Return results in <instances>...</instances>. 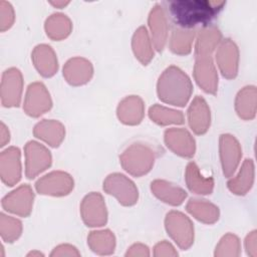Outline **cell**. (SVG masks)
<instances>
[{"label": "cell", "instance_id": "obj_1", "mask_svg": "<svg viewBox=\"0 0 257 257\" xmlns=\"http://www.w3.org/2000/svg\"><path fill=\"white\" fill-rule=\"evenodd\" d=\"M226 4L224 1L181 0L169 4V11L176 25L183 29H192L197 25L206 26Z\"/></svg>", "mask_w": 257, "mask_h": 257}, {"label": "cell", "instance_id": "obj_2", "mask_svg": "<svg viewBox=\"0 0 257 257\" xmlns=\"http://www.w3.org/2000/svg\"><path fill=\"white\" fill-rule=\"evenodd\" d=\"M193 92L189 76L179 67L171 65L160 75L157 83L159 98L168 104L185 106Z\"/></svg>", "mask_w": 257, "mask_h": 257}, {"label": "cell", "instance_id": "obj_3", "mask_svg": "<svg viewBox=\"0 0 257 257\" xmlns=\"http://www.w3.org/2000/svg\"><path fill=\"white\" fill-rule=\"evenodd\" d=\"M156 160L155 150L145 143H134L127 147L119 157L121 167L134 177L148 174Z\"/></svg>", "mask_w": 257, "mask_h": 257}, {"label": "cell", "instance_id": "obj_4", "mask_svg": "<svg viewBox=\"0 0 257 257\" xmlns=\"http://www.w3.org/2000/svg\"><path fill=\"white\" fill-rule=\"evenodd\" d=\"M165 228L168 235L181 249L187 250L194 243V225L182 212H169L165 218Z\"/></svg>", "mask_w": 257, "mask_h": 257}, {"label": "cell", "instance_id": "obj_5", "mask_svg": "<svg viewBox=\"0 0 257 257\" xmlns=\"http://www.w3.org/2000/svg\"><path fill=\"white\" fill-rule=\"evenodd\" d=\"M102 187L105 193L113 196L122 206H133L138 202L139 190L135 183L123 174L108 175Z\"/></svg>", "mask_w": 257, "mask_h": 257}, {"label": "cell", "instance_id": "obj_6", "mask_svg": "<svg viewBox=\"0 0 257 257\" xmlns=\"http://www.w3.org/2000/svg\"><path fill=\"white\" fill-rule=\"evenodd\" d=\"M25 175L28 179H34L51 166L52 158L49 150L36 141H30L25 145Z\"/></svg>", "mask_w": 257, "mask_h": 257}, {"label": "cell", "instance_id": "obj_7", "mask_svg": "<svg viewBox=\"0 0 257 257\" xmlns=\"http://www.w3.org/2000/svg\"><path fill=\"white\" fill-rule=\"evenodd\" d=\"M74 187L72 177L62 171H53L41 177L35 183L38 194L54 197L68 195Z\"/></svg>", "mask_w": 257, "mask_h": 257}, {"label": "cell", "instance_id": "obj_8", "mask_svg": "<svg viewBox=\"0 0 257 257\" xmlns=\"http://www.w3.org/2000/svg\"><path fill=\"white\" fill-rule=\"evenodd\" d=\"M80 215L87 227H101L107 222V211L102 196L97 192L87 194L80 204Z\"/></svg>", "mask_w": 257, "mask_h": 257}, {"label": "cell", "instance_id": "obj_9", "mask_svg": "<svg viewBox=\"0 0 257 257\" xmlns=\"http://www.w3.org/2000/svg\"><path fill=\"white\" fill-rule=\"evenodd\" d=\"M34 193L32 188L23 184L15 190L7 194L1 202L4 210L20 217H27L30 215L33 207Z\"/></svg>", "mask_w": 257, "mask_h": 257}, {"label": "cell", "instance_id": "obj_10", "mask_svg": "<svg viewBox=\"0 0 257 257\" xmlns=\"http://www.w3.org/2000/svg\"><path fill=\"white\" fill-rule=\"evenodd\" d=\"M51 106L52 100L46 86L42 82L29 84L24 97V111L32 117H38L48 111Z\"/></svg>", "mask_w": 257, "mask_h": 257}, {"label": "cell", "instance_id": "obj_11", "mask_svg": "<svg viewBox=\"0 0 257 257\" xmlns=\"http://www.w3.org/2000/svg\"><path fill=\"white\" fill-rule=\"evenodd\" d=\"M23 91V77L18 68L11 67L3 72L1 80V102L6 107L18 106Z\"/></svg>", "mask_w": 257, "mask_h": 257}, {"label": "cell", "instance_id": "obj_12", "mask_svg": "<svg viewBox=\"0 0 257 257\" xmlns=\"http://www.w3.org/2000/svg\"><path fill=\"white\" fill-rule=\"evenodd\" d=\"M219 153L223 174L226 178H230L240 164L241 146L234 136L224 134L219 139Z\"/></svg>", "mask_w": 257, "mask_h": 257}, {"label": "cell", "instance_id": "obj_13", "mask_svg": "<svg viewBox=\"0 0 257 257\" xmlns=\"http://www.w3.org/2000/svg\"><path fill=\"white\" fill-rule=\"evenodd\" d=\"M216 61L224 77L227 79L236 77L239 67V49L232 39L226 38L220 42L216 52Z\"/></svg>", "mask_w": 257, "mask_h": 257}, {"label": "cell", "instance_id": "obj_14", "mask_svg": "<svg viewBox=\"0 0 257 257\" xmlns=\"http://www.w3.org/2000/svg\"><path fill=\"white\" fill-rule=\"evenodd\" d=\"M166 146L176 155L192 158L196 151V142L190 132L183 127H171L165 131Z\"/></svg>", "mask_w": 257, "mask_h": 257}, {"label": "cell", "instance_id": "obj_15", "mask_svg": "<svg viewBox=\"0 0 257 257\" xmlns=\"http://www.w3.org/2000/svg\"><path fill=\"white\" fill-rule=\"evenodd\" d=\"M194 78L207 93L215 94L218 90V73L211 55L196 56Z\"/></svg>", "mask_w": 257, "mask_h": 257}, {"label": "cell", "instance_id": "obj_16", "mask_svg": "<svg viewBox=\"0 0 257 257\" xmlns=\"http://www.w3.org/2000/svg\"><path fill=\"white\" fill-rule=\"evenodd\" d=\"M21 153L16 147H9L0 155V176L6 186H14L21 179Z\"/></svg>", "mask_w": 257, "mask_h": 257}, {"label": "cell", "instance_id": "obj_17", "mask_svg": "<svg viewBox=\"0 0 257 257\" xmlns=\"http://www.w3.org/2000/svg\"><path fill=\"white\" fill-rule=\"evenodd\" d=\"M148 22L152 35V43L156 50L161 52L165 48L169 34L168 18L161 5L157 4L153 7L149 15Z\"/></svg>", "mask_w": 257, "mask_h": 257}, {"label": "cell", "instance_id": "obj_18", "mask_svg": "<svg viewBox=\"0 0 257 257\" xmlns=\"http://www.w3.org/2000/svg\"><path fill=\"white\" fill-rule=\"evenodd\" d=\"M187 116L189 125L196 135H204L208 132L211 124V112L208 103L202 96L197 95L192 100Z\"/></svg>", "mask_w": 257, "mask_h": 257}, {"label": "cell", "instance_id": "obj_19", "mask_svg": "<svg viewBox=\"0 0 257 257\" xmlns=\"http://www.w3.org/2000/svg\"><path fill=\"white\" fill-rule=\"evenodd\" d=\"M62 71L69 84L78 86L90 80L93 75V66L89 60L83 57H73L66 61Z\"/></svg>", "mask_w": 257, "mask_h": 257}, {"label": "cell", "instance_id": "obj_20", "mask_svg": "<svg viewBox=\"0 0 257 257\" xmlns=\"http://www.w3.org/2000/svg\"><path fill=\"white\" fill-rule=\"evenodd\" d=\"M32 62L44 77L53 76L58 69V61L54 50L47 44H39L34 47L31 53Z\"/></svg>", "mask_w": 257, "mask_h": 257}, {"label": "cell", "instance_id": "obj_21", "mask_svg": "<svg viewBox=\"0 0 257 257\" xmlns=\"http://www.w3.org/2000/svg\"><path fill=\"white\" fill-rule=\"evenodd\" d=\"M116 114L119 121L124 124H139L145 115V103L138 95L126 96L118 103Z\"/></svg>", "mask_w": 257, "mask_h": 257}, {"label": "cell", "instance_id": "obj_22", "mask_svg": "<svg viewBox=\"0 0 257 257\" xmlns=\"http://www.w3.org/2000/svg\"><path fill=\"white\" fill-rule=\"evenodd\" d=\"M33 135L53 148H57L65 137L64 125L55 119H43L33 128Z\"/></svg>", "mask_w": 257, "mask_h": 257}, {"label": "cell", "instance_id": "obj_23", "mask_svg": "<svg viewBox=\"0 0 257 257\" xmlns=\"http://www.w3.org/2000/svg\"><path fill=\"white\" fill-rule=\"evenodd\" d=\"M151 190L160 201L172 206L181 205L188 196L184 189L165 180L153 181Z\"/></svg>", "mask_w": 257, "mask_h": 257}, {"label": "cell", "instance_id": "obj_24", "mask_svg": "<svg viewBox=\"0 0 257 257\" xmlns=\"http://www.w3.org/2000/svg\"><path fill=\"white\" fill-rule=\"evenodd\" d=\"M254 163L251 159H246L243 162L239 173L228 181L227 187L233 194L243 196L247 194L252 188L254 183Z\"/></svg>", "mask_w": 257, "mask_h": 257}, {"label": "cell", "instance_id": "obj_25", "mask_svg": "<svg viewBox=\"0 0 257 257\" xmlns=\"http://www.w3.org/2000/svg\"><path fill=\"white\" fill-rule=\"evenodd\" d=\"M185 180L188 189L198 195H210L214 188V180L205 177L200 172L199 167L194 162H190L186 167Z\"/></svg>", "mask_w": 257, "mask_h": 257}, {"label": "cell", "instance_id": "obj_26", "mask_svg": "<svg viewBox=\"0 0 257 257\" xmlns=\"http://www.w3.org/2000/svg\"><path fill=\"white\" fill-rule=\"evenodd\" d=\"M257 89L254 85L243 87L236 95L235 109L240 118L251 120L256 115Z\"/></svg>", "mask_w": 257, "mask_h": 257}, {"label": "cell", "instance_id": "obj_27", "mask_svg": "<svg viewBox=\"0 0 257 257\" xmlns=\"http://www.w3.org/2000/svg\"><path fill=\"white\" fill-rule=\"evenodd\" d=\"M222 34L220 30L213 25H206L199 30L196 39V56L212 55V52L220 44Z\"/></svg>", "mask_w": 257, "mask_h": 257}, {"label": "cell", "instance_id": "obj_28", "mask_svg": "<svg viewBox=\"0 0 257 257\" xmlns=\"http://www.w3.org/2000/svg\"><path fill=\"white\" fill-rule=\"evenodd\" d=\"M186 210L195 219L205 224H214L220 216L219 208L216 205L202 199H191L188 201Z\"/></svg>", "mask_w": 257, "mask_h": 257}, {"label": "cell", "instance_id": "obj_29", "mask_svg": "<svg viewBox=\"0 0 257 257\" xmlns=\"http://www.w3.org/2000/svg\"><path fill=\"white\" fill-rule=\"evenodd\" d=\"M132 47L134 54L138 60L147 65L154 57V49L152 39L145 26L139 27L134 33L132 40Z\"/></svg>", "mask_w": 257, "mask_h": 257}, {"label": "cell", "instance_id": "obj_30", "mask_svg": "<svg viewBox=\"0 0 257 257\" xmlns=\"http://www.w3.org/2000/svg\"><path fill=\"white\" fill-rule=\"evenodd\" d=\"M46 35L52 40L65 39L72 30L70 19L62 13H54L50 15L44 24Z\"/></svg>", "mask_w": 257, "mask_h": 257}, {"label": "cell", "instance_id": "obj_31", "mask_svg": "<svg viewBox=\"0 0 257 257\" xmlns=\"http://www.w3.org/2000/svg\"><path fill=\"white\" fill-rule=\"evenodd\" d=\"M89 248L98 255H109L115 248V237L109 230L92 231L87 236Z\"/></svg>", "mask_w": 257, "mask_h": 257}, {"label": "cell", "instance_id": "obj_32", "mask_svg": "<svg viewBox=\"0 0 257 257\" xmlns=\"http://www.w3.org/2000/svg\"><path fill=\"white\" fill-rule=\"evenodd\" d=\"M196 37L194 29L176 28L170 37V49L178 55H187L192 50V45Z\"/></svg>", "mask_w": 257, "mask_h": 257}, {"label": "cell", "instance_id": "obj_33", "mask_svg": "<svg viewBox=\"0 0 257 257\" xmlns=\"http://www.w3.org/2000/svg\"><path fill=\"white\" fill-rule=\"evenodd\" d=\"M149 116L152 121L160 125L182 124L185 121V116L182 111L166 107L161 104H155L149 109Z\"/></svg>", "mask_w": 257, "mask_h": 257}, {"label": "cell", "instance_id": "obj_34", "mask_svg": "<svg viewBox=\"0 0 257 257\" xmlns=\"http://www.w3.org/2000/svg\"><path fill=\"white\" fill-rule=\"evenodd\" d=\"M22 233V223L20 220L1 213L0 215V234L3 241L12 243L16 241Z\"/></svg>", "mask_w": 257, "mask_h": 257}, {"label": "cell", "instance_id": "obj_35", "mask_svg": "<svg viewBox=\"0 0 257 257\" xmlns=\"http://www.w3.org/2000/svg\"><path fill=\"white\" fill-rule=\"evenodd\" d=\"M241 253V245L239 238L232 234L228 233L224 235L218 245L216 246L215 256L223 257V256H230V257H237Z\"/></svg>", "mask_w": 257, "mask_h": 257}, {"label": "cell", "instance_id": "obj_36", "mask_svg": "<svg viewBox=\"0 0 257 257\" xmlns=\"http://www.w3.org/2000/svg\"><path fill=\"white\" fill-rule=\"evenodd\" d=\"M15 20L14 9L7 1H0V30L2 32L9 29Z\"/></svg>", "mask_w": 257, "mask_h": 257}, {"label": "cell", "instance_id": "obj_37", "mask_svg": "<svg viewBox=\"0 0 257 257\" xmlns=\"http://www.w3.org/2000/svg\"><path fill=\"white\" fill-rule=\"evenodd\" d=\"M154 256H178V252L175 250L174 246L171 243L167 241H162L154 247Z\"/></svg>", "mask_w": 257, "mask_h": 257}, {"label": "cell", "instance_id": "obj_38", "mask_svg": "<svg viewBox=\"0 0 257 257\" xmlns=\"http://www.w3.org/2000/svg\"><path fill=\"white\" fill-rule=\"evenodd\" d=\"M80 253L78 250L70 245V244H61L56 246L53 251L51 252L50 256L52 257H58V256H79Z\"/></svg>", "mask_w": 257, "mask_h": 257}, {"label": "cell", "instance_id": "obj_39", "mask_svg": "<svg viewBox=\"0 0 257 257\" xmlns=\"http://www.w3.org/2000/svg\"><path fill=\"white\" fill-rule=\"evenodd\" d=\"M256 240H257V236H256L255 230L250 232L245 239V249H246L247 254L251 257L257 256V241Z\"/></svg>", "mask_w": 257, "mask_h": 257}, {"label": "cell", "instance_id": "obj_40", "mask_svg": "<svg viewBox=\"0 0 257 257\" xmlns=\"http://www.w3.org/2000/svg\"><path fill=\"white\" fill-rule=\"evenodd\" d=\"M149 255H150L149 247L141 243L134 244L128 248L127 252L125 253V256H149Z\"/></svg>", "mask_w": 257, "mask_h": 257}, {"label": "cell", "instance_id": "obj_41", "mask_svg": "<svg viewBox=\"0 0 257 257\" xmlns=\"http://www.w3.org/2000/svg\"><path fill=\"white\" fill-rule=\"evenodd\" d=\"M0 142H1V147H4L9 141H10V134L7 128V126L4 124V122H1V131H0Z\"/></svg>", "mask_w": 257, "mask_h": 257}, {"label": "cell", "instance_id": "obj_42", "mask_svg": "<svg viewBox=\"0 0 257 257\" xmlns=\"http://www.w3.org/2000/svg\"><path fill=\"white\" fill-rule=\"evenodd\" d=\"M50 4L56 8L61 9V8L65 7L67 4H69V2L68 1H56V2H50Z\"/></svg>", "mask_w": 257, "mask_h": 257}, {"label": "cell", "instance_id": "obj_43", "mask_svg": "<svg viewBox=\"0 0 257 257\" xmlns=\"http://www.w3.org/2000/svg\"><path fill=\"white\" fill-rule=\"evenodd\" d=\"M43 254L40 253V252H37V251H33V252H30L28 254V256H42Z\"/></svg>", "mask_w": 257, "mask_h": 257}]
</instances>
